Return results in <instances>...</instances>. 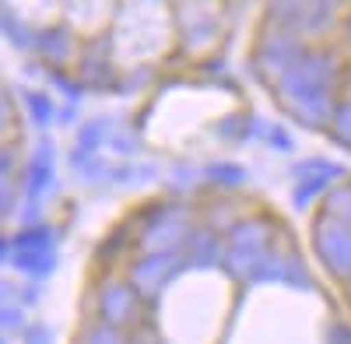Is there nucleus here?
I'll return each instance as SVG.
<instances>
[]
</instances>
